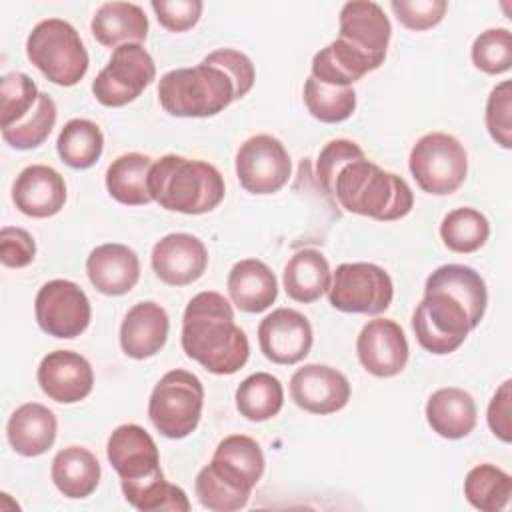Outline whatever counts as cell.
Instances as JSON below:
<instances>
[{
	"instance_id": "cell-1",
	"label": "cell",
	"mask_w": 512,
	"mask_h": 512,
	"mask_svg": "<svg viewBox=\"0 0 512 512\" xmlns=\"http://www.w3.org/2000/svg\"><path fill=\"white\" fill-rule=\"evenodd\" d=\"M488 292L482 276L464 264L438 266L424 284V298L412 314L418 344L432 354L458 350L486 310Z\"/></svg>"
},
{
	"instance_id": "cell-2",
	"label": "cell",
	"mask_w": 512,
	"mask_h": 512,
	"mask_svg": "<svg viewBox=\"0 0 512 512\" xmlns=\"http://www.w3.org/2000/svg\"><path fill=\"white\" fill-rule=\"evenodd\" d=\"M182 350L212 374H234L250 356L244 330L234 322L232 304L214 290L198 292L182 316Z\"/></svg>"
},
{
	"instance_id": "cell-3",
	"label": "cell",
	"mask_w": 512,
	"mask_h": 512,
	"mask_svg": "<svg viewBox=\"0 0 512 512\" xmlns=\"http://www.w3.org/2000/svg\"><path fill=\"white\" fill-rule=\"evenodd\" d=\"M148 188L154 202L168 212L180 214H206L226 194L224 178L216 166L180 154H166L154 160Z\"/></svg>"
},
{
	"instance_id": "cell-4",
	"label": "cell",
	"mask_w": 512,
	"mask_h": 512,
	"mask_svg": "<svg viewBox=\"0 0 512 512\" xmlns=\"http://www.w3.org/2000/svg\"><path fill=\"white\" fill-rule=\"evenodd\" d=\"M332 196L346 212L380 222L400 220L414 206V194L408 182L370 162L366 156L346 164L338 172Z\"/></svg>"
},
{
	"instance_id": "cell-5",
	"label": "cell",
	"mask_w": 512,
	"mask_h": 512,
	"mask_svg": "<svg viewBox=\"0 0 512 512\" xmlns=\"http://www.w3.org/2000/svg\"><path fill=\"white\" fill-rule=\"evenodd\" d=\"M158 100L170 116L206 118L228 108L238 96L228 72L202 60L192 68L166 72L158 80Z\"/></svg>"
},
{
	"instance_id": "cell-6",
	"label": "cell",
	"mask_w": 512,
	"mask_h": 512,
	"mask_svg": "<svg viewBox=\"0 0 512 512\" xmlns=\"http://www.w3.org/2000/svg\"><path fill=\"white\" fill-rule=\"evenodd\" d=\"M28 60L58 86H74L88 72V52L76 28L62 18L38 22L26 40Z\"/></svg>"
},
{
	"instance_id": "cell-7",
	"label": "cell",
	"mask_w": 512,
	"mask_h": 512,
	"mask_svg": "<svg viewBox=\"0 0 512 512\" xmlns=\"http://www.w3.org/2000/svg\"><path fill=\"white\" fill-rule=\"evenodd\" d=\"M202 406L204 386L200 378L188 370L176 368L166 372L152 388L148 416L162 436L180 440L196 430Z\"/></svg>"
},
{
	"instance_id": "cell-8",
	"label": "cell",
	"mask_w": 512,
	"mask_h": 512,
	"mask_svg": "<svg viewBox=\"0 0 512 512\" xmlns=\"http://www.w3.org/2000/svg\"><path fill=\"white\" fill-rule=\"evenodd\" d=\"M408 166L422 192L446 196L464 184L468 154L462 142L452 134L428 132L412 146Z\"/></svg>"
},
{
	"instance_id": "cell-9",
	"label": "cell",
	"mask_w": 512,
	"mask_h": 512,
	"mask_svg": "<svg viewBox=\"0 0 512 512\" xmlns=\"http://www.w3.org/2000/svg\"><path fill=\"white\" fill-rule=\"evenodd\" d=\"M392 298V278L378 264L344 262L332 274L328 300L340 312L376 316L390 308Z\"/></svg>"
},
{
	"instance_id": "cell-10",
	"label": "cell",
	"mask_w": 512,
	"mask_h": 512,
	"mask_svg": "<svg viewBox=\"0 0 512 512\" xmlns=\"http://www.w3.org/2000/svg\"><path fill=\"white\" fill-rule=\"evenodd\" d=\"M156 64L142 44L114 48L108 64L92 82V94L102 106L120 108L136 100L152 84Z\"/></svg>"
},
{
	"instance_id": "cell-11",
	"label": "cell",
	"mask_w": 512,
	"mask_h": 512,
	"mask_svg": "<svg viewBox=\"0 0 512 512\" xmlns=\"http://www.w3.org/2000/svg\"><path fill=\"white\" fill-rule=\"evenodd\" d=\"M234 166L240 186L258 196L278 192L292 174L288 150L270 134L246 138L236 152Z\"/></svg>"
},
{
	"instance_id": "cell-12",
	"label": "cell",
	"mask_w": 512,
	"mask_h": 512,
	"mask_svg": "<svg viewBox=\"0 0 512 512\" xmlns=\"http://www.w3.org/2000/svg\"><path fill=\"white\" fill-rule=\"evenodd\" d=\"M36 322L48 336L72 340L80 336L92 318V308L86 292L72 280L56 278L36 294Z\"/></svg>"
},
{
	"instance_id": "cell-13",
	"label": "cell",
	"mask_w": 512,
	"mask_h": 512,
	"mask_svg": "<svg viewBox=\"0 0 512 512\" xmlns=\"http://www.w3.org/2000/svg\"><path fill=\"white\" fill-rule=\"evenodd\" d=\"M312 340L308 318L292 308L272 310L258 326L260 350L274 364H298L308 356Z\"/></svg>"
},
{
	"instance_id": "cell-14",
	"label": "cell",
	"mask_w": 512,
	"mask_h": 512,
	"mask_svg": "<svg viewBox=\"0 0 512 512\" xmlns=\"http://www.w3.org/2000/svg\"><path fill=\"white\" fill-rule=\"evenodd\" d=\"M356 354L366 372L378 378H392L408 364V340L398 322L374 318L358 334Z\"/></svg>"
},
{
	"instance_id": "cell-15",
	"label": "cell",
	"mask_w": 512,
	"mask_h": 512,
	"mask_svg": "<svg viewBox=\"0 0 512 512\" xmlns=\"http://www.w3.org/2000/svg\"><path fill=\"white\" fill-rule=\"evenodd\" d=\"M106 456L120 476V484H134L162 474L158 446L138 424H120L112 430Z\"/></svg>"
},
{
	"instance_id": "cell-16",
	"label": "cell",
	"mask_w": 512,
	"mask_h": 512,
	"mask_svg": "<svg viewBox=\"0 0 512 512\" xmlns=\"http://www.w3.org/2000/svg\"><path fill=\"white\" fill-rule=\"evenodd\" d=\"M294 404L310 414H334L350 400L348 378L326 364H304L290 378Z\"/></svg>"
},
{
	"instance_id": "cell-17",
	"label": "cell",
	"mask_w": 512,
	"mask_h": 512,
	"mask_svg": "<svg viewBox=\"0 0 512 512\" xmlns=\"http://www.w3.org/2000/svg\"><path fill=\"white\" fill-rule=\"evenodd\" d=\"M150 264L164 284L188 286L206 272L208 252L198 236L172 232L154 244Z\"/></svg>"
},
{
	"instance_id": "cell-18",
	"label": "cell",
	"mask_w": 512,
	"mask_h": 512,
	"mask_svg": "<svg viewBox=\"0 0 512 512\" xmlns=\"http://www.w3.org/2000/svg\"><path fill=\"white\" fill-rule=\"evenodd\" d=\"M40 390L54 402L74 404L84 400L94 388L90 362L72 350L48 352L36 372Z\"/></svg>"
},
{
	"instance_id": "cell-19",
	"label": "cell",
	"mask_w": 512,
	"mask_h": 512,
	"mask_svg": "<svg viewBox=\"0 0 512 512\" xmlns=\"http://www.w3.org/2000/svg\"><path fill=\"white\" fill-rule=\"evenodd\" d=\"M392 26L382 6L370 0L346 2L340 10L338 38L380 66L386 60Z\"/></svg>"
},
{
	"instance_id": "cell-20",
	"label": "cell",
	"mask_w": 512,
	"mask_h": 512,
	"mask_svg": "<svg viewBox=\"0 0 512 512\" xmlns=\"http://www.w3.org/2000/svg\"><path fill=\"white\" fill-rule=\"evenodd\" d=\"M12 202L30 218H50L64 208L66 182L52 166L30 164L12 184Z\"/></svg>"
},
{
	"instance_id": "cell-21",
	"label": "cell",
	"mask_w": 512,
	"mask_h": 512,
	"mask_svg": "<svg viewBox=\"0 0 512 512\" xmlns=\"http://www.w3.org/2000/svg\"><path fill=\"white\" fill-rule=\"evenodd\" d=\"M86 274L98 292L122 296L138 284L140 260L126 244H100L86 258Z\"/></svg>"
},
{
	"instance_id": "cell-22",
	"label": "cell",
	"mask_w": 512,
	"mask_h": 512,
	"mask_svg": "<svg viewBox=\"0 0 512 512\" xmlns=\"http://www.w3.org/2000/svg\"><path fill=\"white\" fill-rule=\"evenodd\" d=\"M168 314L152 302L134 304L120 324V346L122 352L134 360H144L158 354L168 338Z\"/></svg>"
},
{
	"instance_id": "cell-23",
	"label": "cell",
	"mask_w": 512,
	"mask_h": 512,
	"mask_svg": "<svg viewBox=\"0 0 512 512\" xmlns=\"http://www.w3.org/2000/svg\"><path fill=\"white\" fill-rule=\"evenodd\" d=\"M56 430L58 422L54 412L40 402L18 406L6 424V436L12 450L26 458L48 452L56 440Z\"/></svg>"
},
{
	"instance_id": "cell-24",
	"label": "cell",
	"mask_w": 512,
	"mask_h": 512,
	"mask_svg": "<svg viewBox=\"0 0 512 512\" xmlns=\"http://www.w3.org/2000/svg\"><path fill=\"white\" fill-rule=\"evenodd\" d=\"M226 288L232 304L248 314L264 312L278 298V280L274 272L256 258L236 262L228 274Z\"/></svg>"
},
{
	"instance_id": "cell-25",
	"label": "cell",
	"mask_w": 512,
	"mask_h": 512,
	"mask_svg": "<svg viewBox=\"0 0 512 512\" xmlns=\"http://www.w3.org/2000/svg\"><path fill=\"white\" fill-rule=\"evenodd\" d=\"M476 402L474 398L456 386H446L426 402V422L442 438L460 440L468 436L476 426Z\"/></svg>"
},
{
	"instance_id": "cell-26",
	"label": "cell",
	"mask_w": 512,
	"mask_h": 512,
	"mask_svg": "<svg viewBox=\"0 0 512 512\" xmlns=\"http://www.w3.org/2000/svg\"><path fill=\"white\" fill-rule=\"evenodd\" d=\"M92 36L106 48L122 44H140L148 36V18L138 4L132 2H106L90 22Z\"/></svg>"
},
{
	"instance_id": "cell-27",
	"label": "cell",
	"mask_w": 512,
	"mask_h": 512,
	"mask_svg": "<svg viewBox=\"0 0 512 512\" xmlns=\"http://www.w3.org/2000/svg\"><path fill=\"white\" fill-rule=\"evenodd\" d=\"M332 272L326 256L320 250H298L284 266L282 284L294 302L310 304L330 290Z\"/></svg>"
},
{
	"instance_id": "cell-28",
	"label": "cell",
	"mask_w": 512,
	"mask_h": 512,
	"mask_svg": "<svg viewBox=\"0 0 512 512\" xmlns=\"http://www.w3.org/2000/svg\"><path fill=\"white\" fill-rule=\"evenodd\" d=\"M52 482L60 494L72 500L90 496L100 482V462L84 446L62 448L52 460Z\"/></svg>"
},
{
	"instance_id": "cell-29",
	"label": "cell",
	"mask_w": 512,
	"mask_h": 512,
	"mask_svg": "<svg viewBox=\"0 0 512 512\" xmlns=\"http://www.w3.org/2000/svg\"><path fill=\"white\" fill-rule=\"evenodd\" d=\"M380 68L378 62L336 38L312 58V76L330 86H352L368 72Z\"/></svg>"
},
{
	"instance_id": "cell-30",
	"label": "cell",
	"mask_w": 512,
	"mask_h": 512,
	"mask_svg": "<svg viewBox=\"0 0 512 512\" xmlns=\"http://www.w3.org/2000/svg\"><path fill=\"white\" fill-rule=\"evenodd\" d=\"M154 160L140 152H128L112 160L106 170L108 194L126 206H144L152 202L148 174Z\"/></svg>"
},
{
	"instance_id": "cell-31",
	"label": "cell",
	"mask_w": 512,
	"mask_h": 512,
	"mask_svg": "<svg viewBox=\"0 0 512 512\" xmlns=\"http://www.w3.org/2000/svg\"><path fill=\"white\" fill-rule=\"evenodd\" d=\"M236 410L250 422L274 418L284 406L282 382L268 372L246 376L236 388Z\"/></svg>"
},
{
	"instance_id": "cell-32",
	"label": "cell",
	"mask_w": 512,
	"mask_h": 512,
	"mask_svg": "<svg viewBox=\"0 0 512 512\" xmlns=\"http://www.w3.org/2000/svg\"><path fill=\"white\" fill-rule=\"evenodd\" d=\"M56 150L66 166L86 170L100 160L104 150V134L96 122L88 118H72L60 130Z\"/></svg>"
},
{
	"instance_id": "cell-33",
	"label": "cell",
	"mask_w": 512,
	"mask_h": 512,
	"mask_svg": "<svg viewBox=\"0 0 512 512\" xmlns=\"http://www.w3.org/2000/svg\"><path fill=\"white\" fill-rule=\"evenodd\" d=\"M464 496L480 512H498L512 498V476L496 464H478L464 478Z\"/></svg>"
},
{
	"instance_id": "cell-34",
	"label": "cell",
	"mask_w": 512,
	"mask_h": 512,
	"mask_svg": "<svg viewBox=\"0 0 512 512\" xmlns=\"http://www.w3.org/2000/svg\"><path fill=\"white\" fill-rule=\"evenodd\" d=\"M490 236L488 218L470 206L454 208L442 218L440 238L444 246L458 254H470L480 250Z\"/></svg>"
},
{
	"instance_id": "cell-35",
	"label": "cell",
	"mask_w": 512,
	"mask_h": 512,
	"mask_svg": "<svg viewBox=\"0 0 512 512\" xmlns=\"http://www.w3.org/2000/svg\"><path fill=\"white\" fill-rule=\"evenodd\" d=\"M124 498L140 512H188L190 502L186 492L166 482L164 472L134 484H120Z\"/></svg>"
},
{
	"instance_id": "cell-36",
	"label": "cell",
	"mask_w": 512,
	"mask_h": 512,
	"mask_svg": "<svg viewBox=\"0 0 512 512\" xmlns=\"http://www.w3.org/2000/svg\"><path fill=\"white\" fill-rule=\"evenodd\" d=\"M304 104L316 120L338 124L354 114L356 92L352 86H330L310 76L304 82Z\"/></svg>"
},
{
	"instance_id": "cell-37",
	"label": "cell",
	"mask_w": 512,
	"mask_h": 512,
	"mask_svg": "<svg viewBox=\"0 0 512 512\" xmlns=\"http://www.w3.org/2000/svg\"><path fill=\"white\" fill-rule=\"evenodd\" d=\"M56 124V104L50 94L40 92L34 110L14 126L2 128V138L16 150H32L44 144Z\"/></svg>"
},
{
	"instance_id": "cell-38",
	"label": "cell",
	"mask_w": 512,
	"mask_h": 512,
	"mask_svg": "<svg viewBox=\"0 0 512 512\" xmlns=\"http://www.w3.org/2000/svg\"><path fill=\"white\" fill-rule=\"evenodd\" d=\"M194 490H196L200 504L214 512L240 510L248 504L250 494H252V492L236 486L228 478H224L212 464H206L198 472Z\"/></svg>"
},
{
	"instance_id": "cell-39",
	"label": "cell",
	"mask_w": 512,
	"mask_h": 512,
	"mask_svg": "<svg viewBox=\"0 0 512 512\" xmlns=\"http://www.w3.org/2000/svg\"><path fill=\"white\" fill-rule=\"evenodd\" d=\"M212 458L240 472L252 486H256L264 474V452L254 438L244 434H230L220 440Z\"/></svg>"
},
{
	"instance_id": "cell-40",
	"label": "cell",
	"mask_w": 512,
	"mask_h": 512,
	"mask_svg": "<svg viewBox=\"0 0 512 512\" xmlns=\"http://www.w3.org/2000/svg\"><path fill=\"white\" fill-rule=\"evenodd\" d=\"M0 96H2V128L14 126L24 120L38 102V88L34 80L24 72L4 74L0 80Z\"/></svg>"
},
{
	"instance_id": "cell-41",
	"label": "cell",
	"mask_w": 512,
	"mask_h": 512,
	"mask_svg": "<svg viewBox=\"0 0 512 512\" xmlns=\"http://www.w3.org/2000/svg\"><path fill=\"white\" fill-rule=\"evenodd\" d=\"M474 66L490 76L504 74L512 66V34L508 28L480 32L470 50Z\"/></svg>"
},
{
	"instance_id": "cell-42",
	"label": "cell",
	"mask_w": 512,
	"mask_h": 512,
	"mask_svg": "<svg viewBox=\"0 0 512 512\" xmlns=\"http://www.w3.org/2000/svg\"><path fill=\"white\" fill-rule=\"evenodd\" d=\"M486 128L496 144L512 148V82L496 84L486 102Z\"/></svg>"
},
{
	"instance_id": "cell-43",
	"label": "cell",
	"mask_w": 512,
	"mask_h": 512,
	"mask_svg": "<svg viewBox=\"0 0 512 512\" xmlns=\"http://www.w3.org/2000/svg\"><path fill=\"white\" fill-rule=\"evenodd\" d=\"M358 158H364V150L352 142V140H346V138H336V140H330L318 154V160H316V176L324 188L326 194L332 196L334 192V180L338 176V172L358 160Z\"/></svg>"
},
{
	"instance_id": "cell-44",
	"label": "cell",
	"mask_w": 512,
	"mask_h": 512,
	"mask_svg": "<svg viewBox=\"0 0 512 512\" xmlns=\"http://www.w3.org/2000/svg\"><path fill=\"white\" fill-rule=\"evenodd\" d=\"M390 8L398 22L414 32L430 30L442 22L448 2L444 0H392Z\"/></svg>"
},
{
	"instance_id": "cell-45",
	"label": "cell",
	"mask_w": 512,
	"mask_h": 512,
	"mask_svg": "<svg viewBox=\"0 0 512 512\" xmlns=\"http://www.w3.org/2000/svg\"><path fill=\"white\" fill-rule=\"evenodd\" d=\"M150 6L160 26L170 32H186L194 28L204 8L200 0H152Z\"/></svg>"
},
{
	"instance_id": "cell-46",
	"label": "cell",
	"mask_w": 512,
	"mask_h": 512,
	"mask_svg": "<svg viewBox=\"0 0 512 512\" xmlns=\"http://www.w3.org/2000/svg\"><path fill=\"white\" fill-rule=\"evenodd\" d=\"M204 62L208 64H216L220 66L222 70L228 72V76L234 80L236 84V96L238 100L244 98L252 86H254V78H256V72H254V64L252 60L240 52V50H234V48H220V50H214L210 52Z\"/></svg>"
},
{
	"instance_id": "cell-47",
	"label": "cell",
	"mask_w": 512,
	"mask_h": 512,
	"mask_svg": "<svg viewBox=\"0 0 512 512\" xmlns=\"http://www.w3.org/2000/svg\"><path fill=\"white\" fill-rule=\"evenodd\" d=\"M36 256V242L32 234L18 226H4L0 230V262L6 268H24Z\"/></svg>"
},
{
	"instance_id": "cell-48",
	"label": "cell",
	"mask_w": 512,
	"mask_h": 512,
	"mask_svg": "<svg viewBox=\"0 0 512 512\" xmlns=\"http://www.w3.org/2000/svg\"><path fill=\"white\" fill-rule=\"evenodd\" d=\"M488 426L492 434L502 440H512V380H504L500 388L494 392L488 404Z\"/></svg>"
}]
</instances>
